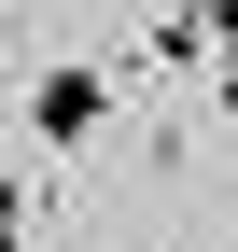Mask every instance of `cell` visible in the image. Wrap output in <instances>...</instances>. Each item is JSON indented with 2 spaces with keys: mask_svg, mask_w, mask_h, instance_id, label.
<instances>
[{
  "mask_svg": "<svg viewBox=\"0 0 238 252\" xmlns=\"http://www.w3.org/2000/svg\"><path fill=\"white\" fill-rule=\"evenodd\" d=\"M112 98H126V84H112L98 56H56V70L28 84V140H42V154H70V140H84V126H98Z\"/></svg>",
  "mask_w": 238,
  "mask_h": 252,
  "instance_id": "6da1fadb",
  "label": "cell"
}]
</instances>
